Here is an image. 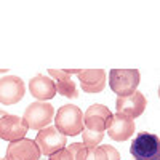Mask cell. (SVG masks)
Returning a JSON list of instances; mask_svg holds the SVG:
<instances>
[{"mask_svg": "<svg viewBox=\"0 0 160 160\" xmlns=\"http://www.w3.org/2000/svg\"><path fill=\"white\" fill-rule=\"evenodd\" d=\"M22 118L26 120L29 130H43L50 127L51 120L55 118V109L47 101H34L24 111Z\"/></svg>", "mask_w": 160, "mask_h": 160, "instance_id": "cell-4", "label": "cell"}, {"mask_svg": "<svg viewBox=\"0 0 160 160\" xmlns=\"http://www.w3.org/2000/svg\"><path fill=\"white\" fill-rule=\"evenodd\" d=\"M112 118V112L104 104H91L83 114V128L96 133H104Z\"/></svg>", "mask_w": 160, "mask_h": 160, "instance_id": "cell-8", "label": "cell"}, {"mask_svg": "<svg viewBox=\"0 0 160 160\" xmlns=\"http://www.w3.org/2000/svg\"><path fill=\"white\" fill-rule=\"evenodd\" d=\"M106 130H108V135H109L111 139L127 141L128 138L133 136V133H135V123H133V118H130L127 115L114 114Z\"/></svg>", "mask_w": 160, "mask_h": 160, "instance_id": "cell-11", "label": "cell"}, {"mask_svg": "<svg viewBox=\"0 0 160 160\" xmlns=\"http://www.w3.org/2000/svg\"><path fill=\"white\" fill-rule=\"evenodd\" d=\"M29 91H31V95L35 99L48 102V99H53L55 95H56V85L51 80V77H47L43 74H38V75L31 78Z\"/></svg>", "mask_w": 160, "mask_h": 160, "instance_id": "cell-13", "label": "cell"}, {"mask_svg": "<svg viewBox=\"0 0 160 160\" xmlns=\"http://www.w3.org/2000/svg\"><path fill=\"white\" fill-rule=\"evenodd\" d=\"M80 69H48L50 77H53L58 82V80H66V78H71L74 74L77 75Z\"/></svg>", "mask_w": 160, "mask_h": 160, "instance_id": "cell-17", "label": "cell"}, {"mask_svg": "<svg viewBox=\"0 0 160 160\" xmlns=\"http://www.w3.org/2000/svg\"><path fill=\"white\" fill-rule=\"evenodd\" d=\"M26 85L18 75H5L0 78V102L5 106L16 104L24 98Z\"/></svg>", "mask_w": 160, "mask_h": 160, "instance_id": "cell-6", "label": "cell"}, {"mask_svg": "<svg viewBox=\"0 0 160 160\" xmlns=\"http://www.w3.org/2000/svg\"><path fill=\"white\" fill-rule=\"evenodd\" d=\"M104 149L108 152V160H120V154L115 148H112L109 144H104Z\"/></svg>", "mask_w": 160, "mask_h": 160, "instance_id": "cell-20", "label": "cell"}, {"mask_svg": "<svg viewBox=\"0 0 160 160\" xmlns=\"http://www.w3.org/2000/svg\"><path fill=\"white\" fill-rule=\"evenodd\" d=\"M35 142L40 149V154H43L47 157L56 154L58 151L66 148V142H68V138H66L62 133H59L55 127H47L43 130H40L35 136Z\"/></svg>", "mask_w": 160, "mask_h": 160, "instance_id": "cell-5", "label": "cell"}, {"mask_svg": "<svg viewBox=\"0 0 160 160\" xmlns=\"http://www.w3.org/2000/svg\"><path fill=\"white\" fill-rule=\"evenodd\" d=\"M29 131V127L26 120L19 115H3L0 118V139H5L8 142L18 141L26 138Z\"/></svg>", "mask_w": 160, "mask_h": 160, "instance_id": "cell-9", "label": "cell"}, {"mask_svg": "<svg viewBox=\"0 0 160 160\" xmlns=\"http://www.w3.org/2000/svg\"><path fill=\"white\" fill-rule=\"evenodd\" d=\"M48 160H74V158H72V154L69 152V149H68V148H64V149L58 151L56 154L50 155Z\"/></svg>", "mask_w": 160, "mask_h": 160, "instance_id": "cell-19", "label": "cell"}, {"mask_svg": "<svg viewBox=\"0 0 160 160\" xmlns=\"http://www.w3.org/2000/svg\"><path fill=\"white\" fill-rule=\"evenodd\" d=\"M141 82L138 69H112L109 72V87L117 96H128L135 93Z\"/></svg>", "mask_w": 160, "mask_h": 160, "instance_id": "cell-2", "label": "cell"}, {"mask_svg": "<svg viewBox=\"0 0 160 160\" xmlns=\"http://www.w3.org/2000/svg\"><path fill=\"white\" fill-rule=\"evenodd\" d=\"M68 149L72 154L74 160H85V157L88 154V148H85L82 142H72L71 146H68Z\"/></svg>", "mask_w": 160, "mask_h": 160, "instance_id": "cell-16", "label": "cell"}, {"mask_svg": "<svg viewBox=\"0 0 160 160\" xmlns=\"http://www.w3.org/2000/svg\"><path fill=\"white\" fill-rule=\"evenodd\" d=\"M146 104H148V101H146L144 95L136 90L128 96H118L115 101V111L117 114L127 115L130 118H136L144 112Z\"/></svg>", "mask_w": 160, "mask_h": 160, "instance_id": "cell-10", "label": "cell"}, {"mask_svg": "<svg viewBox=\"0 0 160 160\" xmlns=\"http://www.w3.org/2000/svg\"><path fill=\"white\" fill-rule=\"evenodd\" d=\"M130 152L135 160H160L158 136L148 131L138 133V136L131 141Z\"/></svg>", "mask_w": 160, "mask_h": 160, "instance_id": "cell-3", "label": "cell"}, {"mask_svg": "<svg viewBox=\"0 0 160 160\" xmlns=\"http://www.w3.org/2000/svg\"><path fill=\"white\" fill-rule=\"evenodd\" d=\"M82 144L85 146V148H88V149H93V148H98L99 146V142L102 141V138H104V133H96V131H90V130H82Z\"/></svg>", "mask_w": 160, "mask_h": 160, "instance_id": "cell-15", "label": "cell"}, {"mask_svg": "<svg viewBox=\"0 0 160 160\" xmlns=\"http://www.w3.org/2000/svg\"><path fill=\"white\" fill-rule=\"evenodd\" d=\"M77 77L85 93H101L106 87V72L102 69H80Z\"/></svg>", "mask_w": 160, "mask_h": 160, "instance_id": "cell-12", "label": "cell"}, {"mask_svg": "<svg viewBox=\"0 0 160 160\" xmlns=\"http://www.w3.org/2000/svg\"><path fill=\"white\" fill-rule=\"evenodd\" d=\"M3 115H7V112H5V111H2V109H0V118H2Z\"/></svg>", "mask_w": 160, "mask_h": 160, "instance_id": "cell-21", "label": "cell"}, {"mask_svg": "<svg viewBox=\"0 0 160 160\" xmlns=\"http://www.w3.org/2000/svg\"><path fill=\"white\" fill-rule=\"evenodd\" d=\"M85 160H108V152H106L104 146H98V148L88 149Z\"/></svg>", "mask_w": 160, "mask_h": 160, "instance_id": "cell-18", "label": "cell"}, {"mask_svg": "<svg viewBox=\"0 0 160 160\" xmlns=\"http://www.w3.org/2000/svg\"><path fill=\"white\" fill-rule=\"evenodd\" d=\"M55 85H56V93H59V95H62V96H66V98H69V99L78 98V90H77V85L74 83L72 78L58 80Z\"/></svg>", "mask_w": 160, "mask_h": 160, "instance_id": "cell-14", "label": "cell"}, {"mask_svg": "<svg viewBox=\"0 0 160 160\" xmlns=\"http://www.w3.org/2000/svg\"><path fill=\"white\" fill-rule=\"evenodd\" d=\"M55 128L64 136L80 135L83 130V112L74 104H64L55 115Z\"/></svg>", "mask_w": 160, "mask_h": 160, "instance_id": "cell-1", "label": "cell"}, {"mask_svg": "<svg viewBox=\"0 0 160 160\" xmlns=\"http://www.w3.org/2000/svg\"><path fill=\"white\" fill-rule=\"evenodd\" d=\"M40 155L42 154H40L35 139L22 138L18 141L8 142L7 154L2 160H38Z\"/></svg>", "mask_w": 160, "mask_h": 160, "instance_id": "cell-7", "label": "cell"}]
</instances>
